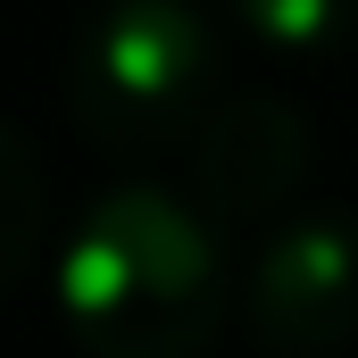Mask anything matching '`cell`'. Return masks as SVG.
<instances>
[{"label": "cell", "instance_id": "1", "mask_svg": "<svg viewBox=\"0 0 358 358\" xmlns=\"http://www.w3.org/2000/svg\"><path fill=\"white\" fill-rule=\"evenodd\" d=\"M59 317L84 358H208L225 325L217 217L159 183L100 192L59 250Z\"/></svg>", "mask_w": 358, "mask_h": 358}, {"label": "cell", "instance_id": "2", "mask_svg": "<svg viewBox=\"0 0 358 358\" xmlns=\"http://www.w3.org/2000/svg\"><path fill=\"white\" fill-rule=\"evenodd\" d=\"M217 108V25L192 0H108L67 50V117L108 159L192 150Z\"/></svg>", "mask_w": 358, "mask_h": 358}, {"label": "cell", "instance_id": "3", "mask_svg": "<svg viewBox=\"0 0 358 358\" xmlns=\"http://www.w3.org/2000/svg\"><path fill=\"white\" fill-rule=\"evenodd\" d=\"M242 317L275 358H317L358 342V217L308 208L275 217L242 275Z\"/></svg>", "mask_w": 358, "mask_h": 358}, {"label": "cell", "instance_id": "4", "mask_svg": "<svg viewBox=\"0 0 358 358\" xmlns=\"http://www.w3.org/2000/svg\"><path fill=\"white\" fill-rule=\"evenodd\" d=\"M192 200L217 217V225H267L292 208V192L317 167V142H308V117L275 92H234L200 117L192 134Z\"/></svg>", "mask_w": 358, "mask_h": 358}, {"label": "cell", "instance_id": "5", "mask_svg": "<svg viewBox=\"0 0 358 358\" xmlns=\"http://www.w3.org/2000/svg\"><path fill=\"white\" fill-rule=\"evenodd\" d=\"M234 17H242V34L275 50V59H292V67H317L325 50H342L358 25V0H234Z\"/></svg>", "mask_w": 358, "mask_h": 358}, {"label": "cell", "instance_id": "6", "mask_svg": "<svg viewBox=\"0 0 358 358\" xmlns=\"http://www.w3.org/2000/svg\"><path fill=\"white\" fill-rule=\"evenodd\" d=\"M0 167H8V242H0V259H8V275H25L34 250H42V167H34L25 125L0 134Z\"/></svg>", "mask_w": 358, "mask_h": 358}]
</instances>
